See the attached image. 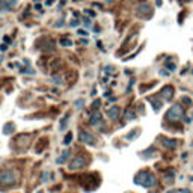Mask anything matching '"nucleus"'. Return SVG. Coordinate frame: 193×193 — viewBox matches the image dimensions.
<instances>
[{"mask_svg":"<svg viewBox=\"0 0 193 193\" xmlns=\"http://www.w3.org/2000/svg\"><path fill=\"white\" fill-rule=\"evenodd\" d=\"M134 183L140 184L143 187H154L157 186V178L154 174H151L150 171H140L136 177H134Z\"/></svg>","mask_w":193,"mask_h":193,"instance_id":"f257e3e1","label":"nucleus"},{"mask_svg":"<svg viewBox=\"0 0 193 193\" xmlns=\"http://www.w3.org/2000/svg\"><path fill=\"white\" fill-rule=\"evenodd\" d=\"M17 172L14 169H3L0 171V183L2 184H6V186H11L17 181Z\"/></svg>","mask_w":193,"mask_h":193,"instance_id":"f03ea898","label":"nucleus"},{"mask_svg":"<svg viewBox=\"0 0 193 193\" xmlns=\"http://www.w3.org/2000/svg\"><path fill=\"white\" fill-rule=\"evenodd\" d=\"M183 115H184V109L181 107V104H175L167 110L166 119L167 121H180L183 118Z\"/></svg>","mask_w":193,"mask_h":193,"instance_id":"7ed1b4c3","label":"nucleus"},{"mask_svg":"<svg viewBox=\"0 0 193 193\" xmlns=\"http://www.w3.org/2000/svg\"><path fill=\"white\" fill-rule=\"evenodd\" d=\"M38 47L42 52H50V50H55V42L48 38H42L38 41Z\"/></svg>","mask_w":193,"mask_h":193,"instance_id":"20e7f679","label":"nucleus"},{"mask_svg":"<svg viewBox=\"0 0 193 193\" xmlns=\"http://www.w3.org/2000/svg\"><path fill=\"white\" fill-rule=\"evenodd\" d=\"M136 11H137V15H140V17H143V18H150V17H151V14H152L151 6H150V5H147V3H142V5H139Z\"/></svg>","mask_w":193,"mask_h":193,"instance_id":"39448f33","label":"nucleus"},{"mask_svg":"<svg viewBox=\"0 0 193 193\" xmlns=\"http://www.w3.org/2000/svg\"><path fill=\"white\" fill-rule=\"evenodd\" d=\"M172 96H174V88L172 86H164L160 91V100H163V101L172 100Z\"/></svg>","mask_w":193,"mask_h":193,"instance_id":"423d86ee","label":"nucleus"},{"mask_svg":"<svg viewBox=\"0 0 193 193\" xmlns=\"http://www.w3.org/2000/svg\"><path fill=\"white\" fill-rule=\"evenodd\" d=\"M89 122H91V125H94V127H100L101 124H103V115L100 113V112H94L92 115H91V118H89Z\"/></svg>","mask_w":193,"mask_h":193,"instance_id":"0eeeda50","label":"nucleus"},{"mask_svg":"<svg viewBox=\"0 0 193 193\" xmlns=\"http://www.w3.org/2000/svg\"><path fill=\"white\" fill-rule=\"evenodd\" d=\"M18 0H2V3H0V11L2 12H8V11H12L15 8Z\"/></svg>","mask_w":193,"mask_h":193,"instance_id":"6e6552de","label":"nucleus"},{"mask_svg":"<svg viewBox=\"0 0 193 193\" xmlns=\"http://www.w3.org/2000/svg\"><path fill=\"white\" fill-rule=\"evenodd\" d=\"M79 140L83 142V143H88V145L95 143V137L91 133H86V131H79Z\"/></svg>","mask_w":193,"mask_h":193,"instance_id":"1a4fd4ad","label":"nucleus"},{"mask_svg":"<svg viewBox=\"0 0 193 193\" xmlns=\"http://www.w3.org/2000/svg\"><path fill=\"white\" fill-rule=\"evenodd\" d=\"M85 164H86V160H85V157H76L74 160L71 161V164H69V169H72V171H76V169H82Z\"/></svg>","mask_w":193,"mask_h":193,"instance_id":"9d476101","label":"nucleus"},{"mask_svg":"<svg viewBox=\"0 0 193 193\" xmlns=\"http://www.w3.org/2000/svg\"><path fill=\"white\" fill-rule=\"evenodd\" d=\"M160 142H161L163 147H164V148H167V150H174V148L177 147V140H174V139L161 137V139H160Z\"/></svg>","mask_w":193,"mask_h":193,"instance_id":"9b49d317","label":"nucleus"},{"mask_svg":"<svg viewBox=\"0 0 193 193\" xmlns=\"http://www.w3.org/2000/svg\"><path fill=\"white\" fill-rule=\"evenodd\" d=\"M107 116L110 118V119H113V121H116L119 116H121V109L119 107H109L107 109Z\"/></svg>","mask_w":193,"mask_h":193,"instance_id":"f8f14e48","label":"nucleus"},{"mask_svg":"<svg viewBox=\"0 0 193 193\" xmlns=\"http://www.w3.org/2000/svg\"><path fill=\"white\" fill-rule=\"evenodd\" d=\"M24 65H26V68H20V71L23 72V74H30V76H33V74H35V69L29 66V60H27V59H24Z\"/></svg>","mask_w":193,"mask_h":193,"instance_id":"ddd939ff","label":"nucleus"},{"mask_svg":"<svg viewBox=\"0 0 193 193\" xmlns=\"http://www.w3.org/2000/svg\"><path fill=\"white\" fill-rule=\"evenodd\" d=\"M148 101L154 106V110H160L161 104H163V100H155V98H148Z\"/></svg>","mask_w":193,"mask_h":193,"instance_id":"4468645a","label":"nucleus"},{"mask_svg":"<svg viewBox=\"0 0 193 193\" xmlns=\"http://www.w3.org/2000/svg\"><path fill=\"white\" fill-rule=\"evenodd\" d=\"M69 155H71V151H69V150H65V151L60 154V157L57 158V163H59V164H60V163H63L66 158H69Z\"/></svg>","mask_w":193,"mask_h":193,"instance_id":"2eb2a0df","label":"nucleus"},{"mask_svg":"<svg viewBox=\"0 0 193 193\" xmlns=\"http://www.w3.org/2000/svg\"><path fill=\"white\" fill-rule=\"evenodd\" d=\"M14 130H15V125H14L12 122H9V124H6V125L3 127L5 134H12V133H14Z\"/></svg>","mask_w":193,"mask_h":193,"instance_id":"dca6fc26","label":"nucleus"},{"mask_svg":"<svg viewBox=\"0 0 193 193\" xmlns=\"http://www.w3.org/2000/svg\"><path fill=\"white\" fill-rule=\"evenodd\" d=\"M136 118V113L131 110V109H128L127 112H125V116H124V119L125 121H131V119H134Z\"/></svg>","mask_w":193,"mask_h":193,"instance_id":"f3484780","label":"nucleus"},{"mask_svg":"<svg viewBox=\"0 0 193 193\" xmlns=\"http://www.w3.org/2000/svg\"><path fill=\"white\" fill-rule=\"evenodd\" d=\"M60 44H62L63 47H71V45H72V42H71L69 39H65V38L60 39Z\"/></svg>","mask_w":193,"mask_h":193,"instance_id":"a211bd4d","label":"nucleus"},{"mask_svg":"<svg viewBox=\"0 0 193 193\" xmlns=\"http://www.w3.org/2000/svg\"><path fill=\"white\" fill-rule=\"evenodd\" d=\"M103 71H106V74H113V72H115V68H113V66H104Z\"/></svg>","mask_w":193,"mask_h":193,"instance_id":"6ab92c4d","label":"nucleus"},{"mask_svg":"<svg viewBox=\"0 0 193 193\" xmlns=\"http://www.w3.org/2000/svg\"><path fill=\"white\" fill-rule=\"evenodd\" d=\"M137 134H139V130H133V131H131V134H128V136H127V139H128V140H133Z\"/></svg>","mask_w":193,"mask_h":193,"instance_id":"aec40b11","label":"nucleus"},{"mask_svg":"<svg viewBox=\"0 0 193 193\" xmlns=\"http://www.w3.org/2000/svg\"><path fill=\"white\" fill-rule=\"evenodd\" d=\"M166 66L171 69V71H175V63H171V62H166Z\"/></svg>","mask_w":193,"mask_h":193,"instance_id":"412c9836","label":"nucleus"},{"mask_svg":"<svg viewBox=\"0 0 193 193\" xmlns=\"http://www.w3.org/2000/svg\"><path fill=\"white\" fill-rule=\"evenodd\" d=\"M71 139H72V134H68V136L65 137V140H63V143H65V145H68V143L71 142Z\"/></svg>","mask_w":193,"mask_h":193,"instance_id":"4be33fe9","label":"nucleus"},{"mask_svg":"<svg viewBox=\"0 0 193 193\" xmlns=\"http://www.w3.org/2000/svg\"><path fill=\"white\" fill-rule=\"evenodd\" d=\"M85 106V101L80 100V101H76V107H83Z\"/></svg>","mask_w":193,"mask_h":193,"instance_id":"5701e85b","label":"nucleus"},{"mask_svg":"<svg viewBox=\"0 0 193 193\" xmlns=\"http://www.w3.org/2000/svg\"><path fill=\"white\" fill-rule=\"evenodd\" d=\"M83 21H85V26H86V27H91V24H92V23H91V20H89V18H85Z\"/></svg>","mask_w":193,"mask_h":193,"instance_id":"b1692460","label":"nucleus"},{"mask_svg":"<svg viewBox=\"0 0 193 193\" xmlns=\"http://www.w3.org/2000/svg\"><path fill=\"white\" fill-rule=\"evenodd\" d=\"M69 26H71V27H76V26H79V21H77V20H72Z\"/></svg>","mask_w":193,"mask_h":193,"instance_id":"393cba45","label":"nucleus"},{"mask_svg":"<svg viewBox=\"0 0 193 193\" xmlns=\"http://www.w3.org/2000/svg\"><path fill=\"white\" fill-rule=\"evenodd\" d=\"M183 101H184L186 104H192V100H190V98H187V96H184V98H183Z\"/></svg>","mask_w":193,"mask_h":193,"instance_id":"a878e982","label":"nucleus"},{"mask_svg":"<svg viewBox=\"0 0 193 193\" xmlns=\"http://www.w3.org/2000/svg\"><path fill=\"white\" fill-rule=\"evenodd\" d=\"M85 12H86L88 15H91V17H95V12H94V11H89V9H88V11H85Z\"/></svg>","mask_w":193,"mask_h":193,"instance_id":"bb28decb","label":"nucleus"},{"mask_svg":"<svg viewBox=\"0 0 193 193\" xmlns=\"http://www.w3.org/2000/svg\"><path fill=\"white\" fill-rule=\"evenodd\" d=\"M160 74H161V76H169V72H167L166 69H161V71H160Z\"/></svg>","mask_w":193,"mask_h":193,"instance_id":"cd10ccee","label":"nucleus"},{"mask_svg":"<svg viewBox=\"0 0 193 193\" xmlns=\"http://www.w3.org/2000/svg\"><path fill=\"white\" fill-rule=\"evenodd\" d=\"M62 23H63L62 20H60V21H57V23H56V27H62V26H63V24H62Z\"/></svg>","mask_w":193,"mask_h":193,"instance_id":"c85d7f7f","label":"nucleus"},{"mask_svg":"<svg viewBox=\"0 0 193 193\" xmlns=\"http://www.w3.org/2000/svg\"><path fill=\"white\" fill-rule=\"evenodd\" d=\"M98 106H100V101H95V103H94V106H92V107H94V109H96V107H98Z\"/></svg>","mask_w":193,"mask_h":193,"instance_id":"c756f323","label":"nucleus"},{"mask_svg":"<svg viewBox=\"0 0 193 193\" xmlns=\"http://www.w3.org/2000/svg\"><path fill=\"white\" fill-rule=\"evenodd\" d=\"M48 6H50V5H53V0H47V2H45Z\"/></svg>","mask_w":193,"mask_h":193,"instance_id":"7c9ffc66","label":"nucleus"},{"mask_svg":"<svg viewBox=\"0 0 193 193\" xmlns=\"http://www.w3.org/2000/svg\"><path fill=\"white\" fill-rule=\"evenodd\" d=\"M161 5V0H157V6H160Z\"/></svg>","mask_w":193,"mask_h":193,"instance_id":"2f4dec72","label":"nucleus"},{"mask_svg":"<svg viewBox=\"0 0 193 193\" xmlns=\"http://www.w3.org/2000/svg\"><path fill=\"white\" fill-rule=\"evenodd\" d=\"M104 2H106V3H112V2H113V0H104Z\"/></svg>","mask_w":193,"mask_h":193,"instance_id":"473e14b6","label":"nucleus"},{"mask_svg":"<svg viewBox=\"0 0 193 193\" xmlns=\"http://www.w3.org/2000/svg\"><path fill=\"white\" fill-rule=\"evenodd\" d=\"M0 63H2V57H0Z\"/></svg>","mask_w":193,"mask_h":193,"instance_id":"72a5a7b5","label":"nucleus"},{"mask_svg":"<svg viewBox=\"0 0 193 193\" xmlns=\"http://www.w3.org/2000/svg\"><path fill=\"white\" fill-rule=\"evenodd\" d=\"M38 193H44V192H38Z\"/></svg>","mask_w":193,"mask_h":193,"instance_id":"f704fd0d","label":"nucleus"},{"mask_svg":"<svg viewBox=\"0 0 193 193\" xmlns=\"http://www.w3.org/2000/svg\"><path fill=\"white\" fill-rule=\"evenodd\" d=\"M184 2H187V0H184Z\"/></svg>","mask_w":193,"mask_h":193,"instance_id":"c9c22d12","label":"nucleus"}]
</instances>
